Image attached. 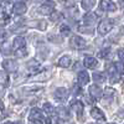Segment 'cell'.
Here are the masks:
<instances>
[{
  "mask_svg": "<svg viewBox=\"0 0 124 124\" xmlns=\"http://www.w3.org/2000/svg\"><path fill=\"white\" fill-rule=\"evenodd\" d=\"M70 45L72 48H76V50H83L87 47V42L85 39H82L81 36L78 35H75L72 36L71 40H70Z\"/></svg>",
  "mask_w": 124,
  "mask_h": 124,
  "instance_id": "1",
  "label": "cell"
},
{
  "mask_svg": "<svg viewBox=\"0 0 124 124\" xmlns=\"http://www.w3.org/2000/svg\"><path fill=\"white\" fill-rule=\"evenodd\" d=\"M54 10H55V3L51 1V0H47L39 8V13L42 15H51L54 13Z\"/></svg>",
  "mask_w": 124,
  "mask_h": 124,
  "instance_id": "2",
  "label": "cell"
},
{
  "mask_svg": "<svg viewBox=\"0 0 124 124\" xmlns=\"http://www.w3.org/2000/svg\"><path fill=\"white\" fill-rule=\"evenodd\" d=\"M112 29H113V21L110 19H106L98 25V32L101 35H107Z\"/></svg>",
  "mask_w": 124,
  "mask_h": 124,
  "instance_id": "3",
  "label": "cell"
},
{
  "mask_svg": "<svg viewBox=\"0 0 124 124\" xmlns=\"http://www.w3.org/2000/svg\"><path fill=\"white\" fill-rule=\"evenodd\" d=\"M29 119L35 123V124H44V117H42V113L39 108H34L30 112V116Z\"/></svg>",
  "mask_w": 124,
  "mask_h": 124,
  "instance_id": "4",
  "label": "cell"
},
{
  "mask_svg": "<svg viewBox=\"0 0 124 124\" xmlns=\"http://www.w3.org/2000/svg\"><path fill=\"white\" fill-rule=\"evenodd\" d=\"M3 67L6 72H16L19 65L15 60H5L3 61Z\"/></svg>",
  "mask_w": 124,
  "mask_h": 124,
  "instance_id": "5",
  "label": "cell"
},
{
  "mask_svg": "<svg viewBox=\"0 0 124 124\" xmlns=\"http://www.w3.org/2000/svg\"><path fill=\"white\" fill-rule=\"evenodd\" d=\"M107 71H108V75H109V78L112 82H116L119 79V76H118V71H117V67L116 65H113V63H108L106 66Z\"/></svg>",
  "mask_w": 124,
  "mask_h": 124,
  "instance_id": "6",
  "label": "cell"
},
{
  "mask_svg": "<svg viewBox=\"0 0 124 124\" xmlns=\"http://www.w3.org/2000/svg\"><path fill=\"white\" fill-rule=\"evenodd\" d=\"M99 8L104 10V11H114V10H117V5L112 0H101Z\"/></svg>",
  "mask_w": 124,
  "mask_h": 124,
  "instance_id": "7",
  "label": "cell"
},
{
  "mask_svg": "<svg viewBox=\"0 0 124 124\" xmlns=\"http://www.w3.org/2000/svg\"><path fill=\"white\" fill-rule=\"evenodd\" d=\"M89 94L94 99H99L103 97V91L101 89V87L98 85H92V86H89Z\"/></svg>",
  "mask_w": 124,
  "mask_h": 124,
  "instance_id": "8",
  "label": "cell"
},
{
  "mask_svg": "<svg viewBox=\"0 0 124 124\" xmlns=\"http://www.w3.org/2000/svg\"><path fill=\"white\" fill-rule=\"evenodd\" d=\"M27 26L29 27H37L40 30H46L47 24H46L45 20H32V21L27 23Z\"/></svg>",
  "mask_w": 124,
  "mask_h": 124,
  "instance_id": "9",
  "label": "cell"
},
{
  "mask_svg": "<svg viewBox=\"0 0 124 124\" xmlns=\"http://www.w3.org/2000/svg\"><path fill=\"white\" fill-rule=\"evenodd\" d=\"M26 10H27V6L24 4V3H16L13 8V11L15 15L20 16V15H24L26 13Z\"/></svg>",
  "mask_w": 124,
  "mask_h": 124,
  "instance_id": "10",
  "label": "cell"
},
{
  "mask_svg": "<svg viewBox=\"0 0 124 124\" xmlns=\"http://www.w3.org/2000/svg\"><path fill=\"white\" fill-rule=\"evenodd\" d=\"M55 98L58 101H66L68 98V91L66 88H57L55 91Z\"/></svg>",
  "mask_w": 124,
  "mask_h": 124,
  "instance_id": "11",
  "label": "cell"
},
{
  "mask_svg": "<svg viewBox=\"0 0 124 124\" xmlns=\"http://www.w3.org/2000/svg\"><path fill=\"white\" fill-rule=\"evenodd\" d=\"M77 79H78V83L81 86L88 85V82H89V75L87 73L86 71H81V72H78V75H77Z\"/></svg>",
  "mask_w": 124,
  "mask_h": 124,
  "instance_id": "12",
  "label": "cell"
},
{
  "mask_svg": "<svg viewBox=\"0 0 124 124\" xmlns=\"http://www.w3.org/2000/svg\"><path fill=\"white\" fill-rule=\"evenodd\" d=\"M83 63L87 68H91V70H94L97 66H98V61L94 58V57H91V56H86L85 57V61Z\"/></svg>",
  "mask_w": 124,
  "mask_h": 124,
  "instance_id": "13",
  "label": "cell"
},
{
  "mask_svg": "<svg viewBox=\"0 0 124 124\" xmlns=\"http://www.w3.org/2000/svg\"><path fill=\"white\" fill-rule=\"evenodd\" d=\"M25 45H26V41H25V39L21 37V36L15 37L14 41H13V47H14V50H16V51L20 50V48H25Z\"/></svg>",
  "mask_w": 124,
  "mask_h": 124,
  "instance_id": "14",
  "label": "cell"
},
{
  "mask_svg": "<svg viewBox=\"0 0 124 124\" xmlns=\"http://www.w3.org/2000/svg\"><path fill=\"white\" fill-rule=\"evenodd\" d=\"M91 116L92 118H94L96 120H106V116H104V113H103L99 108H93L91 110Z\"/></svg>",
  "mask_w": 124,
  "mask_h": 124,
  "instance_id": "15",
  "label": "cell"
},
{
  "mask_svg": "<svg viewBox=\"0 0 124 124\" xmlns=\"http://www.w3.org/2000/svg\"><path fill=\"white\" fill-rule=\"evenodd\" d=\"M71 108L73 109L77 114H82V112H83V103H81L79 101H73L71 103Z\"/></svg>",
  "mask_w": 124,
  "mask_h": 124,
  "instance_id": "16",
  "label": "cell"
},
{
  "mask_svg": "<svg viewBox=\"0 0 124 124\" xmlns=\"http://www.w3.org/2000/svg\"><path fill=\"white\" fill-rule=\"evenodd\" d=\"M71 62H72V61H71V57H70V56H62V57L58 60V66L67 68V67L71 66Z\"/></svg>",
  "mask_w": 124,
  "mask_h": 124,
  "instance_id": "17",
  "label": "cell"
},
{
  "mask_svg": "<svg viewBox=\"0 0 124 124\" xmlns=\"http://www.w3.org/2000/svg\"><path fill=\"white\" fill-rule=\"evenodd\" d=\"M96 20H97V17L93 13H89V14L85 15V17H83V21L86 23V25H93L96 23Z\"/></svg>",
  "mask_w": 124,
  "mask_h": 124,
  "instance_id": "18",
  "label": "cell"
},
{
  "mask_svg": "<svg viewBox=\"0 0 124 124\" xmlns=\"http://www.w3.org/2000/svg\"><path fill=\"white\" fill-rule=\"evenodd\" d=\"M93 81L96 83H103L106 81V75L103 72H96V73H93Z\"/></svg>",
  "mask_w": 124,
  "mask_h": 124,
  "instance_id": "19",
  "label": "cell"
},
{
  "mask_svg": "<svg viewBox=\"0 0 124 124\" xmlns=\"http://www.w3.org/2000/svg\"><path fill=\"white\" fill-rule=\"evenodd\" d=\"M94 5H96V0H82V8L87 10V11H89Z\"/></svg>",
  "mask_w": 124,
  "mask_h": 124,
  "instance_id": "20",
  "label": "cell"
},
{
  "mask_svg": "<svg viewBox=\"0 0 124 124\" xmlns=\"http://www.w3.org/2000/svg\"><path fill=\"white\" fill-rule=\"evenodd\" d=\"M0 82H1L3 87L9 86V75L6 73L5 71H1V73H0Z\"/></svg>",
  "mask_w": 124,
  "mask_h": 124,
  "instance_id": "21",
  "label": "cell"
},
{
  "mask_svg": "<svg viewBox=\"0 0 124 124\" xmlns=\"http://www.w3.org/2000/svg\"><path fill=\"white\" fill-rule=\"evenodd\" d=\"M26 30H27V26H11V29H10V31L11 32H15V34H24L26 32Z\"/></svg>",
  "mask_w": 124,
  "mask_h": 124,
  "instance_id": "22",
  "label": "cell"
},
{
  "mask_svg": "<svg viewBox=\"0 0 124 124\" xmlns=\"http://www.w3.org/2000/svg\"><path fill=\"white\" fill-rule=\"evenodd\" d=\"M48 41H51V42H54V44H61L62 41H63V39H62V36H60L58 34L57 35H50L47 36Z\"/></svg>",
  "mask_w": 124,
  "mask_h": 124,
  "instance_id": "23",
  "label": "cell"
},
{
  "mask_svg": "<svg viewBox=\"0 0 124 124\" xmlns=\"http://www.w3.org/2000/svg\"><path fill=\"white\" fill-rule=\"evenodd\" d=\"M44 110L47 113L48 116H52L55 113V108H54V106L51 104V103H45L44 104Z\"/></svg>",
  "mask_w": 124,
  "mask_h": 124,
  "instance_id": "24",
  "label": "cell"
},
{
  "mask_svg": "<svg viewBox=\"0 0 124 124\" xmlns=\"http://www.w3.org/2000/svg\"><path fill=\"white\" fill-rule=\"evenodd\" d=\"M37 50H39V54H41V57L42 58H46V55L44 54V52H48V50H47V47L42 44V42H40V45H39V47H37Z\"/></svg>",
  "mask_w": 124,
  "mask_h": 124,
  "instance_id": "25",
  "label": "cell"
},
{
  "mask_svg": "<svg viewBox=\"0 0 124 124\" xmlns=\"http://www.w3.org/2000/svg\"><path fill=\"white\" fill-rule=\"evenodd\" d=\"M62 19V14H60V13H56V11H54L52 14L50 15V20L51 21H58V20H61Z\"/></svg>",
  "mask_w": 124,
  "mask_h": 124,
  "instance_id": "26",
  "label": "cell"
},
{
  "mask_svg": "<svg viewBox=\"0 0 124 124\" xmlns=\"http://www.w3.org/2000/svg\"><path fill=\"white\" fill-rule=\"evenodd\" d=\"M114 93H116V91L113 89V88H106L104 93H103V96H104L106 98H112L113 96H114Z\"/></svg>",
  "mask_w": 124,
  "mask_h": 124,
  "instance_id": "27",
  "label": "cell"
},
{
  "mask_svg": "<svg viewBox=\"0 0 124 124\" xmlns=\"http://www.w3.org/2000/svg\"><path fill=\"white\" fill-rule=\"evenodd\" d=\"M60 32L62 35H68V34H71V29L67 25H61L60 26Z\"/></svg>",
  "mask_w": 124,
  "mask_h": 124,
  "instance_id": "28",
  "label": "cell"
},
{
  "mask_svg": "<svg viewBox=\"0 0 124 124\" xmlns=\"http://www.w3.org/2000/svg\"><path fill=\"white\" fill-rule=\"evenodd\" d=\"M10 21V17H9V15H6V13L4 11H1V25L3 26H5L6 25V23H9Z\"/></svg>",
  "mask_w": 124,
  "mask_h": 124,
  "instance_id": "29",
  "label": "cell"
},
{
  "mask_svg": "<svg viewBox=\"0 0 124 124\" xmlns=\"http://www.w3.org/2000/svg\"><path fill=\"white\" fill-rule=\"evenodd\" d=\"M116 67H117L118 73H120V75L124 73V63L123 62H118V63H116Z\"/></svg>",
  "mask_w": 124,
  "mask_h": 124,
  "instance_id": "30",
  "label": "cell"
},
{
  "mask_svg": "<svg viewBox=\"0 0 124 124\" xmlns=\"http://www.w3.org/2000/svg\"><path fill=\"white\" fill-rule=\"evenodd\" d=\"M26 54H27V51H26L25 48H20V50L16 51V54H15V55H16L17 57H25Z\"/></svg>",
  "mask_w": 124,
  "mask_h": 124,
  "instance_id": "31",
  "label": "cell"
},
{
  "mask_svg": "<svg viewBox=\"0 0 124 124\" xmlns=\"http://www.w3.org/2000/svg\"><path fill=\"white\" fill-rule=\"evenodd\" d=\"M81 32H87V34H93V29L92 27H83V26H81L78 29Z\"/></svg>",
  "mask_w": 124,
  "mask_h": 124,
  "instance_id": "32",
  "label": "cell"
},
{
  "mask_svg": "<svg viewBox=\"0 0 124 124\" xmlns=\"http://www.w3.org/2000/svg\"><path fill=\"white\" fill-rule=\"evenodd\" d=\"M39 66H40V63H37V62H35V61H31L30 63L27 65L29 68H37Z\"/></svg>",
  "mask_w": 124,
  "mask_h": 124,
  "instance_id": "33",
  "label": "cell"
},
{
  "mask_svg": "<svg viewBox=\"0 0 124 124\" xmlns=\"http://www.w3.org/2000/svg\"><path fill=\"white\" fill-rule=\"evenodd\" d=\"M117 54H118V57L120 58V61H124V48H119Z\"/></svg>",
  "mask_w": 124,
  "mask_h": 124,
  "instance_id": "34",
  "label": "cell"
},
{
  "mask_svg": "<svg viewBox=\"0 0 124 124\" xmlns=\"http://www.w3.org/2000/svg\"><path fill=\"white\" fill-rule=\"evenodd\" d=\"M73 91H75V93H73L75 96H78V94H81V93H82L81 88H79V87H77V86H75V87H73Z\"/></svg>",
  "mask_w": 124,
  "mask_h": 124,
  "instance_id": "35",
  "label": "cell"
},
{
  "mask_svg": "<svg viewBox=\"0 0 124 124\" xmlns=\"http://www.w3.org/2000/svg\"><path fill=\"white\" fill-rule=\"evenodd\" d=\"M108 55H109V50L107 48V50H103L102 52H101V55H99V56H101V57H107Z\"/></svg>",
  "mask_w": 124,
  "mask_h": 124,
  "instance_id": "36",
  "label": "cell"
},
{
  "mask_svg": "<svg viewBox=\"0 0 124 124\" xmlns=\"http://www.w3.org/2000/svg\"><path fill=\"white\" fill-rule=\"evenodd\" d=\"M120 34L124 35V26H122V29H120Z\"/></svg>",
  "mask_w": 124,
  "mask_h": 124,
  "instance_id": "37",
  "label": "cell"
},
{
  "mask_svg": "<svg viewBox=\"0 0 124 124\" xmlns=\"http://www.w3.org/2000/svg\"><path fill=\"white\" fill-rule=\"evenodd\" d=\"M16 1H17V3H24L25 0H16Z\"/></svg>",
  "mask_w": 124,
  "mask_h": 124,
  "instance_id": "38",
  "label": "cell"
},
{
  "mask_svg": "<svg viewBox=\"0 0 124 124\" xmlns=\"http://www.w3.org/2000/svg\"><path fill=\"white\" fill-rule=\"evenodd\" d=\"M4 124H15V123H11V122H8V123H4Z\"/></svg>",
  "mask_w": 124,
  "mask_h": 124,
  "instance_id": "39",
  "label": "cell"
},
{
  "mask_svg": "<svg viewBox=\"0 0 124 124\" xmlns=\"http://www.w3.org/2000/svg\"><path fill=\"white\" fill-rule=\"evenodd\" d=\"M3 1H5V0H3ZM6 1H9V0H6Z\"/></svg>",
  "mask_w": 124,
  "mask_h": 124,
  "instance_id": "40",
  "label": "cell"
},
{
  "mask_svg": "<svg viewBox=\"0 0 124 124\" xmlns=\"http://www.w3.org/2000/svg\"><path fill=\"white\" fill-rule=\"evenodd\" d=\"M109 124H114V123H109Z\"/></svg>",
  "mask_w": 124,
  "mask_h": 124,
  "instance_id": "41",
  "label": "cell"
},
{
  "mask_svg": "<svg viewBox=\"0 0 124 124\" xmlns=\"http://www.w3.org/2000/svg\"><path fill=\"white\" fill-rule=\"evenodd\" d=\"M91 124H94V123H91Z\"/></svg>",
  "mask_w": 124,
  "mask_h": 124,
  "instance_id": "42",
  "label": "cell"
}]
</instances>
